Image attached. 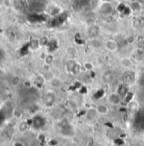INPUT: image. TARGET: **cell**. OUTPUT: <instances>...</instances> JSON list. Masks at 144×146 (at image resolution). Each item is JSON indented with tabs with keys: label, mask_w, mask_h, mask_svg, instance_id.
Listing matches in <instances>:
<instances>
[{
	"label": "cell",
	"mask_w": 144,
	"mask_h": 146,
	"mask_svg": "<svg viewBox=\"0 0 144 146\" xmlns=\"http://www.w3.org/2000/svg\"><path fill=\"white\" fill-rule=\"evenodd\" d=\"M99 34V27L96 25H92L89 27L88 30H87V36L91 39H96L97 36Z\"/></svg>",
	"instance_id": "obj_1"
},
{
	"label": "cell",
	"mask_w": 144,
	"mask_h": 146,
	"mask_svg": "<svg viewBox=\"0 0 144 146\" xmlns=\"http://www.w3.org/2000/svg\"><path fill=\"white\" fill-rule=\"evenodd\" d=\"M108 101L112 106H118L121 102L120 95L117 93H112L108 95Z\"/></svg>",
	"instance_id": "obj_2"
},
{
	"label": "cell",
	"mask_w": 144,
	"mask_h": 146,
	"mask_svg": "<svg viewBox=\"0 0 144 146\" xmlns=\"http://www.w3.org/2000/svg\"><path fill=\"white\" fill-rule=\"evenodd\" d=\"M104 47L109 52H115L118 50V43L114 40H107L104 43Z\"/></svg>",
	"instance_id": "obj_3"
},
{
	"label": "cell",
	"mask_w": 144,
	"mask_h": 146,
	"mask_svg": "<svg viewBox=\"0 0 144 146\" xmlns=\"http://www.w3.org/2000/svg\"><path fill=\"white\" fill-rule=\"evenodd\" d=\"M136 80V75L135 72L132 71H129L125 74L124 76V83L125 84H131Z\"/></svg>",
	"instance_id": "obj_4"
},
{
	"label": "cell",
	"mask_w": 144,
	"mask_h": 146,
	"mask_svg": "<svg viewBox=\"0 0 144 146\" xmlns=\"http://www.w3.org/2000/svg\"><path fill=\"white\" fill-rule=\"evenodd\" d=\"M114 79V74L112 71H106L103 74V80L105 82H112Z\"/></svg>",
	"instance_id": "obj_5"
},
{
	"label": "cell",
	"mask_w": 144,
	"mask_h": 146,
	"mask_svg": "<svg viewBox=\"0 0 144 146\" xmlns=\"http://www.w3.org/2000/svg\"><path fill=\"white\" fill-rule=\"evenodd\" d=\"M101 11L104 14V15H109L112 14L113 12V7L110 3H103V5L101 6Z\"/></svg>",
	"instance_id": "obj_6"
},
{
	"label": "cell",
	"mask_w": 144,
	"mask_h": 146,
	"mask_svg": "<svg viewBox=\"0 0 144 146\" xmlns=\"http://www.w3.org/2000/svg\"><path fill=\"white\" fill-rule=\"evenodd\" d=\"M120 64L124 68H126V69H131V67H132V66H133L132 60L127 57L122 58L120 60Z\"/></svg>",
	"instance_id": "obj_7"
},
{
	"label": "cell",
	"mask_w": 144,
	"mask_h": 146,
	"mask_svg": "<svg viewBox=\"0 0 144 146\" xmlns=\"http://www.w3.org/2000/svg\"><path fill=\"white\" fill-rule=\"evenodd\" d=\"M130 9L135 12H138L141 10L142 9V3H140L139 1H135V2H131L130 4Z\"/></svg>",
	"instance_id": "obj_8"
},
{
	"label": "cell",
	"mask_w": 144,
	"mask_h": 146,
	"mask_svg": "<svg viewBox=\"0 0 144 146\" xmlns=\"http://www.w3.org/2000/svg\"><path fill=\"white\" fill-rule=\"evenodd\" d=\"M96 110H97L98 113L101 114V115H107L109 112V109L106 105H98Z\"/></svg>",
	"instance_id": "obj_9"
},
{
	"label": "cell",
	"mask_w": 144,
	"mask_h": 146,
	"mask_svg": "<svg viewBox=\"0 0 144 146\" xmlns=\"http://www.w3.org/2000/svg\"><path fill=\"white\" fill-rule=\"evenodd\" d=\"M117 94H119L120 96H125L127 93H128V90H127V88H126V87L123 84V83H121V84H120L119 85V87H118V89H117V92H116Z\"/></svg>",
	"instance_id": "obj_10"
},
{
	"label": "cell",
	"mask_w": 144,
	"mask_h": 146,
	"mask_svg": "<svg viewBox=\"0 0 144 146\" xmlns=\"http://www.w3.org/2000/svg\"><path fill=\"white\" fill-rule=\"evenodd\" d=\"M97 114H98V111H97V110L96 109L90 110H88V112H87V119H89V120H93V119L96 117Z\"/></svg>",
	"instance_id": "obj_11"
},
{
	"label": "cell",
	"mask_w": 144,
	"mask_h": 146,
	"mask_svg": "<svg viewBox=\"0 0 144 146\" xmlns=\"http://www.w3.org/2000/svg\"><path fill=\"white\" fill-rule=\"evenodd\" d=\"M83 67H84L86 70L89 71V72H91V71H92V70L94 69L93 64H92V62H89V61L84 62V63H83Z\"/></svg>",
	"instance_id": "obj_12"
},
{
	"label": "cell",
	"mask_w": 144,
	"mask_h": 146,
	"mask_svg": "<svg viewBox=\"0 0 144 146\" xmlns=\"http://www.w3.org/2000/svg\"><path fill=\"white\" fill-rule=\"evenodd\" d=\"M50 82H51V84L53 85V86H54V87H59V86H61V84H62V82H61V80L60 79H59V78H53L51 81H50Z\"/></svg>",
	"instance_id": "obj_13"
},
{
	"label": "cell",
	"mask_w": 144,
	"mask_h": 146,
	"mask_svg": "<svg viewBox=\"0 0 144 146\" xmlns=\"http://www.w3.org/2000/svg\"><path fill=\"white\" fill-rule=\"evenodd\" d=\"M45 101L49 104V103H54V95L53 94H48L47 96H46V99H45Z\"/></svg>",
	"instance_id": "obj_14"
},
{
	"label": "cell",
	"mask_w": 144,
	"mask_h": 146,
	"mask_svg": "<svg viewBox=\"0 0 144 146\" xmlns=\"http://www.w3.org/2000/svg\"><path fill=\"white\" fill-rule=\"evenodd\" d=\"M67 53H68V54H70L71 56H75L77 54V49L74 47H69L67 48Z\"/></svg>",
	"instance_id": "obj_15"
},
{
	"label": "cell",
	"mask_w": 144,
	"mask_h": 146,
	"mask_svg": "<svg viewBox=\"0 0 144 146\" xmlns=\"http://www.w3.org/2000/svg\"><path fill=\"white\" fill-rule=\"evenodd\" d=\"M80 71H81V66H80L77 63H75V65L74 66L73 69H72L71 73L75 74V75H76V74H78V73L80 72Z\"/></svg>",
	"instance_id": "obj_16"
},
{
	"label": "cell",
	"mask_w": 144,
	"mask_h": 146,
	"mask_svg": "<svg viewBox=\"0 0 144 146\" xmlns=\"http://www.w3.org/2000/svg\"><path fill=\"white\" fill-rule=\"evenodd\" d=\"M53 61H54V56H53L52 54H48V55L46 56V58H45V62H46L48 65L51 64Z\"/></svg>",
	"instance_id": "obj_17"
},
{
	"label": "cell",
	"mask_w": 144,
	"mask_h": 146,
	"mask_svg": "<svg viewBox=\"0 0 144 146\" xmlns=\"http://www.w3.org/2000/svg\"><path fill=\"white\" fill-rule=\"evenodd\" d=\"M75 63H76V62H75V61H72V60H70V61L67 63V69H68V71H69L70 72H71L72 69H73L74 66L75 65Z\"/></svg>",
	"instance_id": "obj_18"
},
{
	"label": "cell",
	"mask_w": 144,
	"mask_h": 146,
	"mask_svg": "<svg viewBox=\"0 0 144 146\" xmlns=\"http://www.w3.org/2000/svg\"><path fill=\"white\" fill-rule=\"evenodd\" d=\"M144 55V50L142 48H137L136 50V56L137 57H143Z\"/></svg>",
	"instance_id": "obj_19"
},
{
	"label": "cell",
	"mask_w": 144,
	"mask_h": 146,
	"mask_svg": "<svg viewBox=\"0 0 144 146\" xmlns=\"http://www.w3.org/2000/svg\"><path fill=\"white\" fill-rule=\"evenodd\" d=\"M15 146H25L21 142H16L15 144Z\"/></svg>",
	"instance_id": "obj_20"
},
{
	"label": "cell",
	"mask_w": 144,
	"mask_h": 146,
	"mask_svg": "<svg viewBox=\"0 0 144 146\" xmlns=\"http://www.w3.org/2000/svg\"><path fill=\"white\" fill-rule=\"evenodd\" d=\"M140 3H144V0H138Z\"/></svg>",
	"instance_id": "obj_21"
},
{
	"label": "cell",
	"mask_w": 144,
	"mask_h": 146,
	"mask_svg": "<svg viewBox=\"0 0 144 146\" xmlns=\"http://www.w3.org/2000/svg\"><path fill=\"white\" fill-rule=\"evenodd\" d=\"M128 1H130V2H135V1H138V0H128Z\"/></svg>",
	"instance_id": "obj_22"
}]
</instances>
